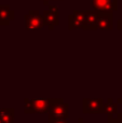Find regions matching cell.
<instances>
[{
	"mask_svg": "<svg viewBox=\"0 0 122 123\" xmlns=\"http://www.w3.org/2000/svg\"><path fill=\"white\" fill-rule=\"evenodd\" d=\"M24 22L27 30H40L45 26L43 15L40 14L39 10H29L24 16Z\"/></svg>",
	"mask_w": 122,
	"mask_h": 123,
	"instance_id": "3957f363",
	"label": "cell"
},
{
	"mask_svg": "<svg viewBox=\"0 0 122 123\" xmlns=\"http://www.w3.org/2000/svg\"><path fill=\"white\" fill-rule=\"evenodd\" d=\"M48 115L49 120H66L68 117V104H66L62 98L51 99V107Z\"/></svg>",
	"mask_w": 122,
	"mask_h": 123,
	"instance_id": "7a4b0ae2",
	"label": "cell"
},
{
	"mask_svg": "<svg viewBox=\"0 0 122 123\" xmlns=\"http://www.w3.org/2000/svg\"><path fill=\"white\" fill-rule=\"evenodd\" d=\"M83 113H102L104 107V100L102 98L97 99H90V98H84L83 102Z\"/></svg>",
	"mask_w": 122,
	"mask_h": 123,
	"instance_id": "52a82bcc",
	"label": "cell"
},
{
	"mask_svg": "<svg viewBox=\"0 0 122 123\" xmlns=\"http://www.w3.org/2000/svg\"><path fill=\"white\" fill-rule=\"evenodd\" d=\"M43 19L45 26H48L50 30H53L55 26L60 24L58 21V9L56 6H49L47 10L43 11Z\"/></svg>",
	"mask_w": 122,
	"mask_h": 123,
	"instance_id": "5b68a950",
	"label": "cell"
},
{
	"mask_svg": "<svg viewBox=\"0 0 122 123\" xmlns=\"http://www.w3.org/2000/svg\"><path fill=\"white\" fill-rule=\"evenodd\" d=\"M103 112L107 113V115H118V104L110 98L107 99V102L104 104Z\"/></svg>",
	"mask_w": 122,
	"mask_h": 123,
	"instance_id": "7c38bea8",
	"label": "cell"
},
{
	"mask_svg": "<svg viewBox=\"0 0 122 123\" xmlns=\"http://www.w3.org/2000/svg\"><path fill=\"white\" fill-rule=\"evenodd\" d=\"M0 123H14V109L0 108Z\"/></svg>",
	"mask_w": 122,
	"mask_h": 123,
	"instance_id": "8fae6325",
	"label": "cell"
},
{
	"mask_svg": "<svg viewBox=\"0 0 122 123\" xmlns=\"http://www.w3.org/2000/svg\"><path fill=\"white\" fill-rule=\"evenodd\" d=\"M117 103H118V104H121V105H122V98H119V99L117 100Z\"/></svg>",
	"mask_w": 122,
	"mask_h": 123,
	"instance_id": "2e32d148",
	"label": "cell"
},
{
	"mask_svg": "<svg viewBox=\"0 0 122 123\" xmlns=\"http://www.w3.org/2000/svg\"><path fill=\"white\" fill-rule=\"evenodd\" d=\"M117 29L122 30V19H118V22H117Z\"/></svg>",
	"mask_w": 122,
	"mask_h": 123,
	"instance_id": "5bb4252c",
	"label": "cell"
},
{
	"mask_svg": "<svg viewBox=\"0 0 122 123\" xmlns=\"http://www.w3.org/2000/svg\"><path fill=\"white\" fill-rule=\"evenodd\" d=\"M108 123H116V122H110V121H108Z\"/></svg>",
	"mask_w": 122,
	"mask_h": 123,
	"instance_id": "e0dca14e",
	"label": "cell"
},
{
	"mask_svg": "<svg viewBox=\"0 0 122 123\" xmlns=\"http://www.w3.org/2000/svg\"><path fill=\"white\" fill-rule=\"evenodd\" d=\"M15 18L14 10L10 9L8 4H0V25L8 26L10 25L11 21Z\"/></svg>",
	"mask_w": 122,
	"mask_h": 123,
	"instance_id": "9c48e42d",
	"label": "cell"
},
{
	"mask_svg": "<svg viewBox=\"0 0 122 123\" xmlns=\"http://www.w3.org/2000/svg\"><path fill=\"white\" fill-rule=\"evenodd\" d=\"M93 10L103 13H114L118 10V0H93Z\"/></svg>",
	"mask_w": 122,
	"mask_h": 123,
	"instance_id": "277c9868",
	"label": "cell"
},
{
	"mask_svg": "<svg viewBox=\"0 0 122 123\" xmlns=\"http://www.w3.org/2000/svg\"><path fill=\"white\" fill-rule=\"evenodd\" d=\"M114 24V14L112 13L98 12V28L103 30H111Z\"/></svg>",
	"mask_w": 122,
	"mask_h": 123,
	"instance_id": "30bf717a",
	"label": "cell"
},
{
	"mask_svg": "<svg viewBox=\"0 0 122 123\" xmlns=\"http://www.w3.org/2000/svg\"><path fill=\"white\" fill-rule=\"evenodd\" d=\"M84 14V30L98 29V12L95 10H85Z\"/></svg>",
	"mask_w": 122,
	"mask_h": 123,
	"instance_id": "ba28073f",
	"label": "cell"
},
{
	"mask_svg": "<svg viewBox=\"0 0 122 123\" xmlns=\"http://www.w3.org/2000/svg\"><path fill=\"white\" fill-rule=\"evenodd\" d=\"M78 123H85L83 121V119H82V118H79V119H78Z\"/></svg>",
	"mask_w": 122,
	"mask_h": 123,
	"instance_id": "9a60e30c",
	"label": "cell"
},
{
	"mask_svg": "<svg viewBox=\"0 0 122 123\" xmlns=\"http://www.w3.org/2000/svg\"><path fill=\"white\" fill-rule=\"evenodd\" d=\"M49 123H69V122H67V120L60 119V120H49Z\"/></svg>",
	"mask_w": 122,
	"mask_h": 123,
	"instance_id": "4fadbf2b",
	"label": "cell"
},
{
	"mask_svg": "<svg viewBox=\"0 0 122 123\" xmlns=\"http://www.w3.org/2000/svg\"><path fill=\"white\" fill-rule=\"evenodd\" d=\"M25 113H48L51 107V99H25Z\"/></svg>",
	"mask_w": 122,
	"mask_h": 123,
	"instance_id": "6da1fadb",
	"label": "cell"
},
{
	"mask_svg": "<svg viewBox=\"0 0 122 123\" xmlns=\"http://www.w3.org/2000/svg\"><path fill=\"white\" fill-rule=\"evenodd\" d=\"M84 18H85L84 11L73 10V13L68 16V29H84Z\"/></svg>",
	"mask_w": 122,
	"mask_h": 123,
	"instance_id": "8992f818",
	"label": "cell"
}]
</instances>
